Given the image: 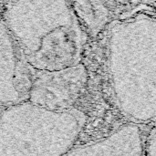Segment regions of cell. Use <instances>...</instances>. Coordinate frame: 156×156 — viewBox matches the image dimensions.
I'll return each mask as SVG.
<instances>
[{
	"mask_svg": "<svg viewBox=\"0 0 156 156\" xmlns=\"http://www.w3.org/2000/svg\"><path fill=\"white\" fill-rule=\"evenodd\" d=\"M33 70L6 26L0 21V106L27 100Z\"/></svg>",
	"mask_w": 156,
	"mask_h": 156,
	"instance_id": "277c9868",
	"label": "cell"
},
{
	"mask_svg": "<svg viewBox=\"0 0 156 156\" xmlns=\"http://www.w3.org/2000/svg\"><path fill=\"white\" fill-rule=\"evenodd\" d=\"M80 24L97 36L111 20V12L104 0H67Z\"/></svg>",
	"mask_w": 156,
	"mask_h": 156,
	"instance_id": "8992f818",
	"label": "cell"
},
{
	"mask_svg": "<svg viewBox=\"0 0 156 156\" xmlns=\"http://www.w3.org/2000/svg\"><path fill=\"white\" fill-rule=\"evenodd\" d=\"M87 82L88 72L81 62L59 69L37 70L33 74L27 101L50 111H69L84 93Z\"/></svg>",
	"mask_w": 156,
	"mask_h": 156,
	"instance_id": "3957f363",
	"label": "cell"
},
{
	"mask_svg": "<svg viewBox=\"0 0 156 156\" xmlns=\"http://www.w3.org/2000/svg\"><path fill=\"white\" fill-rule=\"evenodd\" d=\"M3 22L34 70L80 63L85 34L67 0H12Z\"/></svg>",
	"mask_w": 156,
	"mask_h": 156,
	"instance_id": "6da1fadb",
	"label": "cell"
},
{
	"mask_svg": "<svg viewBox=\"0 0 156 156\" xmlns=\"http://www.w3.org/2000/svg\"><path fill=\"white\" fill-rule=\"evenodd\" d=\"M145 151V154L150 156H156V137L155 128L153 127L151 132L149 133V136L147 138V142L144 147Z\"/></svg>",
	"mask_w": 156,
	"mask_h": 156,
	"instance_id": "52a82bcc",
	"label": "cell"
},
{
	"mask_svg": "<svg viewBox=\"0 0 156 156\" xmlns=\"http://www.w3.org/2000/svg\"><path fill=\"white\" fill-rule=\"evenodd\" d=\"M144 143L140 128L134 124L122 126L114 133L96 143L71 149L69 155H142Z\"/></svg>",
	"mask_w": 156,
	"mask_h": 156,
	"instance_id": "5b68a950",
	"label": "cell"
},
{
	"mask_svg": "<svg viewBox=\"0 0 156 156\" xmlns=\"http://www.w3.org/2000/svg\"><path fill=\"white\" fill-rule=\"evenodd\" d=\"M36 106V120L30 121L22 119L14 105L7 106L26 127L1 121L0 125L24 130L26 134L10 135L9 141L0 143V154H63L69 151L84 126L85 114L75 108L55 112Z\"/></svg>",
	"mask_w": 156,
	"mask_h": 156,
	"instance_id": "7a4b0ae2",
	"label": "cell"
}]
</instances>
